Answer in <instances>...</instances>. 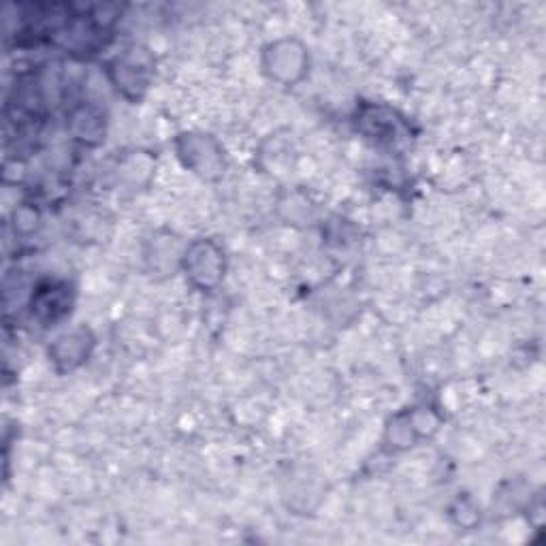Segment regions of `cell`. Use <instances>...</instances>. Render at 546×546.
I'll return each instance as SVG.
<instances>
[{
	"label": "cell",
	"instance_id": "cell-5",
	"mask_svg": "<svg viewBox=\"0 0 546 546\" xmlns=\"http://www.w3.org/2000/svg\"><path fill=\"white\" fill-rule=\"evenodd\" d=\"M146 67L141 62H135L131 58L118 60V88H131V90H143L148 84Z\"/></svg>",
	"mask_w": 546,
	"mask_h": 546
},
{
	"label": "cell",
	"instance_id": "cell-4",
	"mask_svg": "<svg viewBox=\"0 0 546 546\" xmlns=\"http://www.w3.org/2000/svg\"><path fill=\"white\" fill-rule=\"evenodd\" d=\"M90 344H92L90 333L86 329H79L69 335L58 337L56 344L50 350V355H52L54 363H64V367L71 369L88 357Z\"/></svg>",
	"mask_w": 546,
	"mask_h": 546
},
{
	"label": "cell",
	"instance_id": "cell-2",
	"mask_svg": "<svg viewBox=\"0 0 546 546\" xmlns=\"http://www.w3.org/2000/svg\"><path fill=\"white\" fill-rule=\"evenodd\" d=\"M69 301V286L58 282L41 284L30 301V312L35 318H39L43 325H50L60 320L71 308Z\"/></svg>",
	"mask_w": 546,
	"mask_h": 546
},
{
	"label": "cell",
	"instance_id": "cell-1",
	"mask_svg": "<svg viewBox=\"0 0 546 546\" xmlns=\"http://www.w3.org/2000/svg\"><path fill=\"white\" fill-rule=\"evenodd\" d=\"M186 269L190 278L199 286H214L224 276L222 267V252L218 246L210 242H201L192 246L186 254Z\"/></svg>",
	"mask_w": 546,
	"mask_h": 546
},
{
	"label": "cell",
	"instance_id": "cell-3",
	"mask_svg": "<svg viewBox=\"0 0 546 546\" xmlns=\"http://www.w3.org/2000/svg\"><path fill=\"white\" fill-rule=\"evenodd\" d=\"M267 56V71L278 82L293 84L295 79L303 75L305 54L295 43H276L271 47V52H267Z\"/></svg>",
	"mask_w": 546,
	"mask_h": 546
}]
</instances>
